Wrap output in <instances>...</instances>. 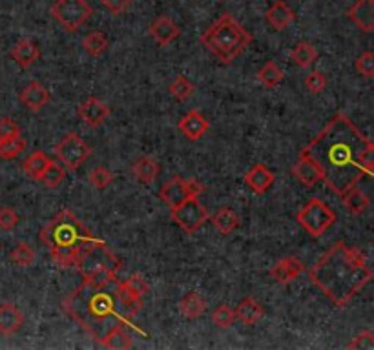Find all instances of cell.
Wrapping results in <instances>:
<instances>
[{"instance_id":"obj_1","label":"cell","mask_w":374,"mask_h":350,"mask_svg":"<svg viewBox=\"0 0 374 350\" xmlns=\"http://www.w3.org/2000/svg\"><path fill=\"white\" fill-rule=\"evenodd\" d=\"M302 153L320 167L321 181L340 197L360 181L373 179L374 143L345 113H336Z\"/></svg>"},{"instance_id":"obj_2","label":"cell","mask_w":374,"mask_h":350,"mask_svg":"<svg viewBox=\"0 0 374 350\" xmlns=\"http://www.w3.org/2000/svg\"><path fill=\"white\" fill-rule=\"evenodd\" d=\"M63 306L64 312L95 342H99L104 332L115 325L128 327L143 337H148L143 328L131 323V319L143 309V299L131 296L121 279L106 287H97L88 279H82L81 285L64 297Z\"/></svg>"},{"instance_id":"obj_3","label":"cell","mask_w":374,"mask_h":350,"mask_svg":"<svg viewBox=\"0 0 374 350\" xmlns=\"http://www.w3.org/2000/svg\"><path fill=\"white\" fill-rule=\"evenodd\" d=\"M373 278L367 256L347 242H336L309 270V279L336 306L349 305Z\"/></svg>"},{"instance_id":"obj_4","label":"cell","mask_w":374,"mask_h":350,"mask_svg":"<svg viewBox=\"0 0 374 350\" xmlns=\"http://www.w3.org/2000/svg\"><path fill=\"white\" fill-rule=\"evenodd\" d=\"M201 42L219 63L232 64L250 46L252 35L232 15L225 13L201 35Z\"/></svg>"},{"instance_id":"obj_5","label":"cell","mask_w":374,"mask_h":350,"mask_svg":"<svg viewBox=\"0 0 374 350\" xmlns=\"http://www.w3.org/2000/svg\"><path fill=\"white\" fill-rule=\"evenodd\" d=\"M41 241L48 248H81L86 242H101L104 239L94 235L72 210H63L41 230Z\"/></svg>"},{"instance_id":"obj_6","label":"cell","mask_w":374,"mask_h":350,"mask_svg":"<svg viewBox=\"0 0 374 350\" xmlns=\"http://www.w3.org/2000/svg\"><path fill=\"white\" fill-rule=\"evenodd\" d=\"M99 266H108V268L117 270V272L122 268L121 259L110 250L106 241L86 242V245H82L79 248V252H77L75 266L73 268L79 270V274L82 278H86V276H90Z\"/></svg>"},{"instance_id":"obj_7","label":"cell","mask_w":374,"mask_h":350,"mask_svg":"<svg viewBox=\"0 0 374 350\" xmlns=\"http://www.w3.org/2000/svg\"><path fill=\"white\" fill-rule=\"evenodd\" d=\"M296 221L311 233L312 238H320L336 223V212L327 202L314 197L298 212Z\"/></svg>"},{"instance_id":"obj_8","label":"cell","mask_w":374,"mask_h":350,"mask_svg":"<svg viewBox=\"0 0 374 350\" xmlns=\"http://www.w3.org/2000/svg\"><path fill=\"white\" fill-rule=\"evenodd\" d=\"M50 13L66 32L75 33L79 27H82L90 20L94 9L86 0H57L51 6Z\"/></svg>"},{"instance_id":"obj_9","label":"cell","mask_w":374,"mask_h":350,"mask_svg":"<svg viewBox=\"0 0 374 350\" xmlns=\"http://www.w3.org/2000/svg\"><path fill=\"white\" fill-rule=\"evenodd\" d=\"M55 155L63 162V167L66 170L75 171L88 161V157L91 155V148L77 131H70L57 143Z\"/></svg>"},{"instance_id":"obj_10","label":"cell","mask_w":374,"mask_h":350,"mask_svg":"<svg viewBox=\"0 0 374 350\" xmlns=\"http://www.w3.org/2000/svg\"><path fill=\"white\" fill-rule=\"evenodd\" d=\"M203 190L205 186L199 181H186L183 177H179V175H176V177H172L170 181H167L159 188V199L172 210V208L179 207V205H183L188 199L199 197L203 193Z\"/></svg>"},{"instance_id":"obj_11","label":"cell","mask_w":374,"mask_h":350,"mask_svg":"<svg viewBox=\"0 0 374 350\" xmlns=\"http://www.w3.org/2000/svg\"><path fill=\"white\" fill-rule=\"evenodd\" d=\"M172 221L179 226L181 230H185L186 233H195L201 226L210 219L207 208L199 202L198 197H192L188 201H185L179 207L172 208L170 210Z\"/></svg>"},{"instance_id":"obj_12","label":"cell","mask_w":374,"mask_h":350,"mask_svg":"<svg viewBox=\"0 0 374 350\" xmlns=\"http://www.w3.org/2000/svg\"><path fill=\"white\" fill-rule=\"evenodd\" d=\"M77 113L84 124H88L90 128H97L110 117V108L97 97H88L84 103L79 104Z\"/></svg>"},{"instance_id":"obj_13","label":"cell","mask_w":374,"mask_h":350,"mask_svg":"<svg viewBox=\"0 0 374 350\" xmlns=\"http://www.w3.org/2000/svg\"><path fill=\"white\" fill-rule=\"evenodd\" d=\"M208 128H210V124H208L203 113L198 112V110H190L177 122V130L185 135L188 141H199L207 134Z\"/></svg>"},{"instance_id":"obj_14","label":"cell","mask_w":374,"mask_h":350,"mask_svg":"<svg viewBox=\"0 0 374 350\" xmlns=\"http://www.w3.org/2000/svg\"><path fill=\"white\" fill-rule=\"evenodd\" d=\"M274 181V171L269 167H265V164H262V162H257V164L250 167V170L245 174V184H247L254 193L269 192V190L272 188Z\"/></svg>"},{"instance_id":"obj_15","label":"cell","mask_w":374,"mask_h":350,"mask_svg":"<svg viewBox=\"0 0 374 350\" xmlns=\"http://www.w3.org/2000/svg\"><path fill=\"white\" fill-rule=\"evenodd\" d=\"M347 17L363 33L374 32V0H358L347 9Z\"/></svg>"},{"instance_id":"obj_16","label":"cell","mask_w":374,"mask_h":350,"mask_svg":"<svg viewBox=\"0 0 374 350\" xmlns=\"http://www.w3.org/2000/svg\"><path fill=\"white\" fill-rule=\"evenodd\" d=\"M305 272V265H303L302 261L298 257H285V259L278 261L271 270V278L274 281L281 285H287L294 279H298L299 276Z\"/></svg>"},{"instance_id":"obj_17","label":"cell","mask_w":374,"mask_h":350,"mask_svg":"<svg viewBox=\"0 0 374 350\" xmlns=\"http://www.w3.org/2000/svg\"><path fill=\"white\" fill-rule=\"evenodd\" d=\"M18 101H20V103H22L24 106L30 110V112L37 113V112H41L46 104L50 103V91L46 90L42 84L33 81V82H30V84H27L22 91H20Z\"/></svg>"},{"instance_id":"obj_18","label":"cell","mask_w":374,"mask_h":350,"mask_svg":"<svg viewBox=\"0 0 374 350\" xmlns=\"http://www.w3.org/2000/svg\"><path fill=\"white\" fill-rule=\"evenodd\" d=\"M150 37L153 41L157 42L159 46H168L170 42H174L177 37L181 35V27L177 26L170 17L167 15H161V17L155 20V22L150 26Z\"/></svg>"},{"instance_id":"obj_19","label":"cell","mask_w":374,"mask_h":350,"mask_svg":"<svg viewBox=\"0 0 374 350\" xmlns=\"http://www.w3.org/2000/svg\"><path fill=\"white\" fill-rule=\"evenodd\" d=\"M9 55H11V58L17 63V66L27 70V67H32L33 64L41 58V48H39L32 39H22V41H18L17 44L11 48Z\"/></svg>"},{"instance_id":"obj_20","label":"cell","mask_w":374,"mask_h":350,"mask_svg":"<svg viewBox=\"0 0 374 350\" xmlns=\"http://www.w3.org/2000/svg\"><path fill=\"white\" fill-rule=\"evenodd\" d=\"M265 20L269 26L274 27L276 32H281V30L289 27L296 20V13H294L289 4H285L281 0H276L274 4L266 9Z\"/></svg>"},{"instance_id":"obj_21","label":"cell","mask_w":374,"mask_h":350,"mask_svg":"<svg viewBox=\"0 0 374 350\" xmlns=\"http://www.w3.org/2000/svg\"><path fill=\"white\" fill-rule=\"evenodd\" d=\"M292 174L303 186H307V188H312V186H316V184L321 181L320 167H318L311 157L303 155V153L299 155L298 162L294 164Z\"/></svg>"},{"instance_id":"obj_22","label":"cell","mask_w":374,"mask_h":350,"mask_svg":"<svg viewBox=\"0 0 374 350\" xmlns=\"http://www.w3.org/2000/svg\"><path fill=\"white\" fill-rule=\"evenodd\" d=\"M24 325V314L11 303L0 305V334L11 336L17 334Z\"/></svg>"},{"instance_id":"obj_23","label":"cell","mask_w":374,"mask_h":350,"mask_svg":"<svg viewBox=\"0 0 374 350\" xmlns=\"http://www.w3.org/2000/svg\"><path fill=\"white\" fill-rule=\"evenodd\" d=\"M97 343L110 350H127L134 346L130 334L127 332V327H122V325H115V327L108 328Z\"/></svg>"},{"instance_id":"obj_24","label":"cell","mask_w":374,"mask_h":350,"mask_svg":"<svg viewBox=\"0 0 374 350\" xmlns=\"http://www.w3.org/2000/svg\"><path fill=\"white\" fill-rule=\"evenodd\" d=\"M234 312H236V319H239L243 325L252 327V325H256L257 321L263 318L265 309H263V306L259 305L256 299H254V297H245V299L239 303L238 309H236Z\"/></svg>"},{"instance_id":"obj_25","label":"cell","mask_w":374,"mask_h":350,"mask_svg":"<svg viewBox=\"0 0 374 350\" xmlns=\"http://www.w3.org/2000/svg\"><path fill=\"white\" fill-rule=\"evenodd\" d=\"M131 170H134V175H136V179L139 181L141 184H150L157 179L161 167H159L157 159L145 155V157H139L134 162V168H131Z\"/></svg>"},{"instance_id":"obj_26","label":"cell","mask_w":374,"mask_h":350,"mask_svg":"<svg viewBox=\"0 0 374 350\" xmlns=\"http://www.w3.org/2000/svg\"><path fill=\"white\" fill-rule=\"evenodd\" d=\"M210 223H212L214 228L221 233V235H228V233L239 228V216L232 208L223 207L210 217Z\"/></svg>"},{"instance_id":"obj_27","label":"cell","mask_w":374,"mask_h":350,"mask_svg":"<svg viewBox=\"0 0 374 350\" xmlns=\"http://www.w3.org/2000/svg\"><path fill=\"white\" fill-rule=\"evenodd\" d=\"M179 310L185 318L198 319L207 312V301L199 296L198 292H188V294L179 301Z\"/></svg>"},{"instance_id":"obj_28","label":"cell","mask_w":374,"mask_h":350,"mask_svg":"<svg viewBox=\"0 0 374 350\" xmlns=\"http://www.w3.org/2000/svg\"><path fill=\"white\" fill-rule=\"evenodd\" d=\"M290 60L296 66L307 70V67H311L318 60V51H316V48L311 42H298L292 48V51H290Z\"/></svg>"},{"instance_id":"obj_29","label":"cell","mask_w":374,"mask_h":350,"mask_svg":"<svg viewBox=\"0 0 374 350\" xmlns=\"http://www.w3.org/2000/svg\"><path fill=\"white\" fill-rule=\"evenodd\" d=\"M342 201L343 205H345V208H347L351 214H354V216H360L361 212H366L367 207H369L367 193L361 192L358 186H352V188H349L347 192L343 193Z\"/></svg>"},{"instance_id":"obj_30","label":"cell","mask_w":374,"mask_h":350,"mask_svg":"<svg viewBox=\"0 0 374 350\" xmlns=\"http://www.w3.org/2000/svg\"><path fill=\"white\" fill-rule=\"evenodd\" d=\"M257 79H259V82L265 86L266 90H274L276 86H280L283 82V70L276 63L269 60L257 72Z\"/></svg>"},{"instance_id":"obj_31","label":"cell","mask_w":374,"mask_h":350,"mask_svg":"<svg viewBox=\"0 0 374 350\" xmlns=\"http://www.w3.org/2000/svg\"><path fill=\"white\" fill-rule=\"evenodd\" d=\"M108 37L103 32H90L82 39V48H84L86 53L91 55V57H101L104 51L108 50Z\"/></svg>"},{"instance_id":"obj_32","label":"cell","mask_w":374,"mask_h":350,"mask_svg":"<svg viewBox=\"0 0 374 350\" xmlns=\"http://www.w3.org/2000/svg\"><path fill=\"white\" fill-rule=\"evenodd\" d=\"M51 162V159L46 155L44 152H41V150H35L33 153H30L27 155V159L24 161V171H26L32 179L39 181V177H41V174L44 171V168L48 167Z\"/></svg>"},{"instance_id":"obj_33","label":"cell","mask_w":374,"mask_h":350,"mask_svg":"<svg viewBox=\"0 0 374 350\" xmlns=\"http://www.w3.org/2000/svg\"><path fill=\"white\" fill-rule=\"evenodd\" d=\"M24 150H26V139L22 135H13V137H8V139H0V159H4V161L17 159Z\"/></svg>"},{"instance_id":"obj_34","label":"cell","mask_w":374,"mask_h":350,"mask_svg":"<svg viewBox=\"0 0 374 350\" xmlns=\"http://www.w3.org/2000/svg\"><path fill=\"white\" fill-rule=\"evenodd\" d=\"M64 177H66V168H64L63 164H57V162L51 161L50 164L44 168V171L41 174L39 181L44 184L46 188L53 190V188H59L60 184H63Z\"/></svg>"},{"instance_id":"obj_35","label":"cell","mask_w":374,"mask_h":350,"mask_svg":"<svg viewBox=\"0 0 374 350\" xmlns=\"http://www.w3.org/2000/svg\"><path fill=\"white\" fill-rule=\"evenodd\" d=\"M168 91H170V95L174 97V99H177V101H181V103H183V101H188L190 97L194 95L195 84L190 81L188 77L177 75L176 81L168 86Z\"/></svg>"},{"instance_id":"obj_36","label":"cell","mask_w":374,"mask_h":350,"mask_svg":"<svg viewBox=\"0 0 374 350\" xmlns=\"http://www.w3.org/2000/svg\"><path fill=\"white\" fill-rule=\"evenodd\" d=\"M77 252L79 248H50V257L53 261L55 265L59 268H73L75 266V259H77Z\"/></svg>"},{"instance_id":"obj_37","label":"cell","mask_w":374,"mask_h":350,"mask_svg":"<svg viewBox=\"0 0 374 350\" xmlns=\"http://www.w3.org/2000/svg\"><path fill=\"white\" fill-rule=\"evenodd\" d=\"M9 259L17 266H32L35 261V252L26 242H18L13 247V250L9 252Z\"/></svg>"},{"instance_id":"obj_38","label":"cell","mask_w":374,"mask_h":350,"mask_svg":"<svg viewBox=\"0 0 374 350\" xmlns=\"http://www.w3.org/2000/svg\"><path fill=\"white\" fill-rule=\"evenodd\" d=\"M82 279H88L90 283L97 285V287H106V285H113L117 283V270L108 268V266H99V268H95L90 276H86Z\"/></svg>"},{"instance_id":"obj_39","label":"cell","mask_w":374,"mask_h":350,"mask_svg":"<svg viewBox=\"0 0 374 350\" xmlns=\"http://www.w3.org/2000/svg\"><path fill=\"white\" fill-rule=\"evenodd\" d=\"M236 321L234 309H230L228 305H219L212 312V323L219 328L232 327Z\"/></svg>"},{"instance_id":"obj_40","label":"cell","mask_w":374,"mask_h":350,"mask_svg":"<svg viewBox=\"0 0 374 350\" xmlns=\"http://www.w3.org/2000/svg\"><path fill=\"white\" fill-rule=\"evenodd\" d=\"M122 285H124V288H127V290L130 292L131 296L139 297V299H143V297H145L146 294H148V290H150L148 283H146V279L141 278L139 274L130 276V278L122 281Z\"/></svg>"},{"instance_id":"obj_41","label":"cell","mask_w":374,"mask_h":350,"mask_svg":"<svg viewBox=\"0 0 374 350\" xmlns=\"http://www.w3.org/2000/svg\"><path fill=\"white\" fill-rule=\"evenodd\" d=\"M90 183L97 190H106L113 183V174L104 167H97L90 171Z\"/></svg>"},{"instance_id":"obj_42","label":"cell","mask_w":374,"mask_h":350,"mask_svg":"<svg viewBox=\"0 0 374 350\" xmlns=\"http://www.w3.org/2000/svg\"><path fill=\"white\" fill-rule=\"evenodd\" d=\"M354 70H356L361 77H366V79H373V75H374V53L373 51H366V53H361L360 57L354 60Z\"/></svg>"},{"instance_id":"obj_43","label":"cell","mask_w":374,"mask_h":350,"mask_svg":"<svg viewBox=\"0 0 374 350\" xmlns=\"http://www.w3.org/2000/svg\"><path fill=\"white\" fill-rule=\"evenodd\" d=\"M305 88L311 93H323L327 88V77L321 72H311L305 77Z\"/></svg>"},{"instance_id":"obj_44","label":"cell","mask_w":374,"mask_h":350,"mask_svg":"<svg viewBox=\"0 0 374 350\" xmlns=\"http://www.w3.org/2000/svg\"><path fill=\"white\" fill-rule=\"evenodd\" d=\"M349 350H374V334L370 330H363L358 336L352 337L347 345Z\"/></svg>"},{"instance_id":"obj_45","label":"cell","mask_w":374,"mask_h":350,"mask_svg":"<svg viewBox=\"0 0 374 350\" xmlns=\"http://www.w3.org/2000/svg\"><path fill=\"white\" fill-rule=\"evenodd\" d=\"M18 221H20V217H18V214L13 208H0V228L6 230V232H8V230H13L15 226L18 225Z\"/></svg>"},{"instance_id":"obj_46","label":"cell","mask_w":374,"mask_h":350,"mask_svg":"<svg viewBox=\"0 0 374 350\" xmlns=\"http://www.w3.org/2000/svg\"><path fill=\"white\" fill-rule=\"evenodd\" d=\"M13 135H20V126L9 117L0 119V139H8V137H13Z\"/></svg>"},{"instance_id":"obj_47","label":"cell","mask_w":374,"mask_h":350,"mask_svg":"<svg viewBox=\"0 0 374 350\" xmlns=\"http://www.w3.org/2000/svg\"><path fill=\"white\" fill-rule=\"evenodd\" d=\"M99 2L104 6V8L110 9L112 13L119 15L128 8V6H130L134 0H99Z\"/></svg>"}]
</instances>
